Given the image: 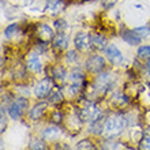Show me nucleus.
Listing matches in <instances>:
<instances>
[{"label":"nucleus","instance_id":"1","mask_svg":"<svg viewBox=\"0 0 150 150\" xmlns=\"http://www.w3.org/2000/svg\"><path fill=\"white\" fill-rule=\"evenodd\" d=\"M127 126V119L123 115H112L105 122L104 130L108 135H119Z\"/></svg>","mask_w":150,"mask_h":150},{"label":"nucleus","instance_id":"2","mask_svg":"<svg viewBox=\"0 0 150 150\" xmlns=\"http://www.w3.org/2000/svg\"><path fill=\"white\" fill-rule=\"evenodd\" d=\"M81 117H82L83 122L94 123L97 120H101L103 113H101V111L94 103H87L81 111Z\"/></svg>","mask_w":150,"mask_h":150},{"label":"nucleus","instance_id":"3","mask_svg":"<svg viewBox=\"0 0 150 150\" xmlns=\"http://www.w3.org/2000/svg\"><path fill=\"white\" fill-rule=\"evenodd\" d=\"M28 108V101L26 98H16L14 103L10 105L8 108V115H10V117L16 120V119H19L22 116V113L25 112V109Z\"/></svg>","mask_w":150,"mask_h":150},{"label":"nucleus","instance_id":"4","mask_svg":"<svg viewBox=\"0 0 150 150\" xmlns=\"http://www.w3.org/2000/svg\"><path fill=\"white\" fill-rule=\"evenodd\" d=\"M113 76H112L109 72H105V74L100 75L98 78H97V81H96V89L100 91V93H107L109 89L112 87V85H113Z\"/></svg>","mask_w":150,"mask_h":150},{"label":"nucleus","instance_id":"5","mask_svg":"<svg viewBox=\"0 0 150 150\" xmlns=\"http://www.w3.org/2000/svg\"><path fill=\"white\" fill-rule=\"evenodd\" d=\"M105 66V59L103 56L93 55L86 60V68L91 72H100Z\"/></svg>","mask_w":150,"mask_h":150},{"label":"nucleus","instance_id":"6","mask_svg":"<svg viewBox=\"0 0 150 150\" xmlns=\"http://www.w3.org/2000/svg\"><path fill=\"white\" fill-rule=\"evenodd\" d=\"M52 89H53V87H52V79L44 78L42 81H40L36 85V87H34V94L41 98V97H45V96L49 94Z\"/></svg>","mask_w":150,"mask_h":150},{"label":"nucleus","instance_id":"7","mask_svg":"<svg viewBox=\"0 0 150 150\" xmlns=\"http://www.w3.org/2000/svg\"><path fill=\"white\" fill-rule=\"evenodd\" d=\"M74 45L78 51H86L91 47V36L87 33H78L74 37Z\"/></svg>","mask_w":150,"mask_h":150},{"label":"nucleus","instance_id":"8","mask_svg":"<svg viewBox=\"0 0 150 150\" xmlns=\"http://www.w3.org/2000/svg\"><path fill=\"white\" fill-rule=\"evenodd\" d=\"M105 55H107L108 60L111 62L112 64H120L123 62V55L122 52L119 51V48L116 45H108L107 49H105Z\"/></svg>","mask_w":150,"mask_h":150},{"label":"nucleus","instance_id":"9","mask_svg":"<svg viewBox=\"0 0 150 150\" xmlns=\"http://www.w3.org/2000/svg\"><path fill=\"white\" fill-rule=\"evenodd\" d=\"M122 38L124 40L128 45H138V44L142 41V37L139 36L135 30H127V32H123Z\"/></svg>","mask_w":150,"mask_h":150},{"label":"nucleus","instance_id":"10","mask_svg":"<svg viewBox=\"0 0 150 150\" xmlns=\"http://www.w3.org/2000/svg\"><path fill=\"white\" fill-rule=\"evenodd\" d=\"M64 8V3L63 0H48L45 10L51 14H59L62 10Z\"/></svg>","mask_w":150,"mask_h":150},{"label":"nucleus","instance_id":"11","mask_svg":"<svg viewBox=\"0 0 150 150\" xmlns=\"http://www.w3.org/2000/svg\"><path fill=\"white\" fill-rule=\"evenodd\" d=\"M28 67L34 72H40L42 70V63H41V60L38 57V53H32V55L29 56L28 59Z\"/></svg>","mask_w":150,"mask_h":150},{"label":"nucleus","instance_id":"12","mask_svg":"<svg viewBox=\"0 0 150 150\" xmlns=\"http://www.w3.org/2000/svg\"><path fill=\"white\" fill-rule=\"evenodd\" d=\"M42 137L45 141H55V139H57L60 137V130L55 126H49L44 130Z\"/></svg>","mask_w":150,"mask_h":150},{"label":"nucleus","instance_id":"13","mask_svg":"<svg viewBox=\"0 0 150 150\" xmlns=\"http://www.w3.org/2000/svg\"><path fill=\"white\" fill-rule=\"evenodd\" d=\"M107 40L105 37L100 36V34H93L91 36V48L94 49H98V51H103V49H107Z\"/></svg>","mask_w":150,"mask_h":150},{"label":"nucleus","instance_id":"14","mask_svg":"<svg viewBox=\"0 0 150 150\" xmlns=\"http://www.w3.org/2000/svg\"><path fill=\"white\" fill-rule=\"evenodd\" d=\"M53 47L56 49H66L68 47V38L66 34L63 33H59L57 36L53 37Z\"/></svg>","mask_w":150,"mask_h":150},{"label":"nucleus","instance_id":"15","mask_svg":"<svg viewBox=\"0 0 150 150\" xmlns=\"http://www.w3.org/2000/svg\"><path fill=\"white\" fill-rule=\"evenodd\" d=\"M68 81H70V83H74V85H79V86H81V83L83 82L82 71L78 70V68H74V70L70 72V75H68Z\"/></svg>","mask_w":150,"mask_h":150},{"label":"nucleus","instance_id":"16","mask_svg":"<svg viewBox=\"0 0 150 150\" xmlns=\"http://www.w3.org/2000/svg\"><path fill=\"white\" fill-rule=\"evenodd\" d=\"M53 29L51 28V26H48V25H41L40 26V36H41V38H44L45 41H49V40H52L53 38Z\"/></svg>","mask_w":150,"mask_h":150},{"label":"nucleus","instance_id":"17","mask_svg":"<svg viewBox=\"0 0 150 150\" xmlns=\"http://www.w3.org/2000/svg\"><path fill=\"white\" fill-rule=\"evenodd\" d=\"M62 100H63V93L59 89L53 87L51 90V93L48 94V101L52 104H57V103H62Z\"/></svg>","mask_w":150,"mask_h":150},{"label":"nucleus","instance_id":"18","mask_svg":"<svg viewBox=\"0 0 150 150\" xmlns=\"http://www.w3.org/2000/svg\"><path fill=\"white\" fill-rule=\"evenodd\" d=\"M45 109H47V104H45V103L37 104L36 107H34L32 111H30V117H32V119L41 117V116L44 115V112H45Z\"/></svg>","mask_w":150,"mask_h":150},{"label":"nucleus","instance_id":"19","mask_svg":"<svg viewBox=\"0 0 150 150\" xmlns=\"http://www.w3.org/2000/svg\"><path fill=\"white\" fill-rule=\"evenodd\" d=\"M138 56L143 60H146V59L149 60L150 59V47L149 45H142V47H139Z\"/></svg>","mask_w":150,"mask_h":150},{"label":"nucleus","instance_id":"20","mask_svg":"<svg viewBox=\"0 0 150 150\" xmlns=\"http://www.w3.org/2000/svg\"><path fill=\"white\" fill-rule=\"evenodd\" d=\"M53 78L56 79V81H64V78H66V71H64L63 67H56L55 70H53Z\"/></svg>","mask_w":150,"mask_h":150},{"label":"nucleus","instance_id":"21","mask_svg":"<svg viewBox=\"0 0 150 150\" xmlns=\"http://www.w3.org/2000/svg\"><path fill=\"white\" fill-rule=\"evenodd\" d=\"M119 149H120V145H119V142H115V141H107L103 145V150H119Z\"/></svg>","mask_w":150,"mask_h":150},{"label":"nucleus","instance_id":"22","mask_svg":"<svg viewBox=\"0 0 150 150\" xmlns=\"http://www.w3.org/2000/svg\"><path fill=\"white\" fill-rule=\"evenodd\" d=\"M76 149L78 150H94V146H93L87 139H85V141H81V142L78 143Z\"/></svg>","mask_w":150,"mask_h":150},{"label":"nucleus","instance_id":"23","mask_svg":"<svg viewBox=\"0 0 150 150\" xmlns=\"http://www.w3.org/2000/svg\"><path fill=\"white\" fill-rule=\"evenodd\" d=\"M16 32H18V25H16V23H12V25H10V26H7V28H6V30H4V34H6L7 37H11V36H14Z\"/></svg>","mask_w":150,"mask_h":150},{"label":"nucleus","instance_id":"24","mask_svg":"<svg viewBox=\"0 0 150 150\" xmlns=\"http://www.w3.org/2000/svg\"><path fill=\"white\" fill-rule=\"evenodd\" d=\"M134 30L138 33L141 37H150V28H147V26H143V28H137V29H134Z\"/></svg>","mask_w":150,"mask_h":150},{"label":"nucleus","instance_id":"25","mask_svg":"<svg viewBox=\"0 0 150 150\" xmlns=\"http://www.w3.org/2000/svg\"><path fill=\"white\" fill-rule=\"evenodd\" d=\"M79 89H81V86L79 85H74V83H70L67 86V94L68 96H75L76 93L79 91Z\"/></svg>","mask_w":150,"mask_h":150},{"label":"nucleus","instance_id":"26","mask_svg":"<svg viewBox=\"0 0 150 150\" xmlns=\"http://www.w3.org/2000/svg\"><path fill=\"white\" fill-rule=\"evenodd\" d=\"M30 147H32V150H47L45 149V143H42L41 141H37V139L33 141Z\"/></svg>","mask_w":150,"mask_h":150},{"label":"nucleus","instance_id":"27","mask_svg":"<svg viewBox=\"0 0 150 150\" xmlns=\"http://www.w3.org/2000/svg\"><path fill=\"white\" fill-rule=\"evenodd\" d=\"M55 28L57 29L59 32H63V30H66V29L68 28V25L66 23V21L59 19V21H55Z\"/></svg>","mask_w":150,"mask_h":150},{"label":"nucleus","instance_id":"28","mask_svg":"<svg viewBox=\"0 0 150 150\" xmlns=\"http://www.w3.org/2000/svg\"><path fill=\"white\" fill-rule=\"evenodd\" d=\"M141 150H150V138L149 137L142 139V142H141Z\"/></svg>","mask_w":150,"mask_h":150},{"label":"nucleus","instance_id":"29","mask_svg":"<svg viewBox=\"0 0 150 150\" xmlns=\"http://www.w3.org/2000/svg\"><path fill=\"white\" fill-rule=\"evenodd\" d=\"M78 60V56H76V52L75 51H70L67 53V62H70V63H74V62H76Z\"/></svg>","mask_w":150,"mask_h":150},{"label":"nucleus","instance_id":"30","mask_svg":"<svg viewBox=\"0 0 150 150\" xmlns=\"http://www.w3.org/2000/svg\"><path fill=\"white\" fill-rule=\"evenodd\" d=\"M48 49V45L45 42H41V44H37V47H36V51L37 53H44V52Z\"/></svg>","mask_w":150,"mask_h":150},{"label":"nucleus","instance_id":"31","mask_svg":"<svg viewBox=\"0 0 150 150\" xmlns=\"http://www.w3.org/2000/svg\"><path fill=\"white\" fill-rule=\"evenodd\" d=\"M120 100H126V97H124V96L123 94H115L113 96V103H120V104H126L124 103V101H120Z\"/></svg>","mask_w":150,"mask_h":150},{"label":"nucleus","instance_id":"32","mask_svg":"<svg viewBox=\"0 0 150 150\" xmlns=\"http://www.w3.org/2000/svg\"><path fill=\"white\" fill-rule=\"evenodd\" d=\"M146 67H147V72L150 74V59H149V62H147V66H146Z\"/></svg>","mask_w":150,"mask_h":150}]
</instances>
